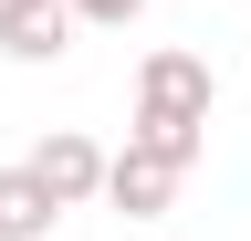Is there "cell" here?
I'll list each match as a JSON object with an SVG mask.
<instances>
[{
	"mask_svg": "<svg viewBox=\"0 0 251 241\" xmlns=\"http://www.w3.org/2000/svg\"><path fill=\"white\" fill-rule=\"evenodd\" d=\"M63 220V199L42 189V178H31V168H0V241H42Z\"/></svg>",
	"mask_w": 251,
	"mask_h": 241,
	"instance_id": "obj_5",
	"label": "cell"
},
{
	"mask_svg": "<svg viewBox=\"0 0 251 241\" xmlns=\"http://www.w3.org/2000/svg\"><path fill=\"white\" fill-rule=\"evenodd\" d=\"M0 53L11 63H63L74 53V0H0Z\"/></svg>",
	"mask_w": 251,
	"mask_h": 241,
	"instance_id": "obj_3",
	"label": "cell"
},
{
	"mask_svg": "<svg viewBox=\"0 0 251 241\" xmlns=\"http://www.w3.org/2000/svg\"><path fill=\"white\" fill-rule=\"evenodd\" d=\"M136 11H147V0H74V21H115V32H126Z\"/></svg>",
	"mask_w": 251,
	"mask_h": 241,
	"instance_id": "obj_7",
	"label": "cell"
},
{
	"mask_svg": "<svg viewBox=\"0 0 251 241\" xmlns=\"http://www.w3.org/2000/svg\"><path fill=\"white\" fill-rule=\"evenodd\" d=\"M31 178H42V189L63 199V210H84V199H105V147H94L84 126H52L42 147H31V158H21Z\"/></svg>",
	"mask_w": 251,
	"mask_h": 241,
	"instance_id": "obj_2",
	"label": "cell"
},
{
	"mask_svg": "<svg viewBox=\"0 0 251 241\" xmlns=\"http://www.w3.org/2000/svg\"><path fill=\"white\" fill-rule=\"evenodd\" d=\"M136 126H209V63L199 53H147L136 63Z\"/></svg>",
	"mask_w": 251,
	"mask_h": 241,
	"instance_id": "obj_1",
	"label": "cell"
},
{
	"mask_svg": "<svg viewBox=\"0 0 251 241\" xmlns=\"http://www.w3.org/2000/svg\"><path fill=\"white\" fill-rule=\"evenodd\" d=\"M126 147H147V158H168L178 178L199 168V147H209V126H126Z\"/></svg>",
	"mask_w": 251,
	"mask_h": 241,
	"instance_id": "obj_6",
	"label": "cell"
},
{
	"mask_svg": "<svg viewBox=\"0 0 251 241\" xmlns=\"http://www.w3.org/2000/svg\"><path fill=\"white\" fill-rule=\"evenodd\" d=\"M105 199L126 210V220H157V210L178 199V168L147 158V147H126V158H105Z\"/></svg>",
	"mask_w": 251,
	"mask_h": 241,
	"instance_id": "obj_4",
	"label": "cell"
}]
</instances>
